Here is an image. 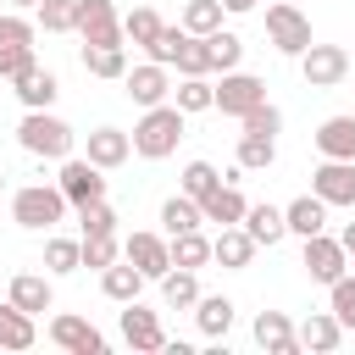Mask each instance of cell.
Wrapping results in <instances>:
<instances>
[{
    "instance_id": "6da1fadb",
    "label": "cell",
    "mask_w": 355,
    "mask_h": 355,
    "mask_svg": "<svg viewBox=\"0 0 355 355\" xmlns=\"http://www.w3.org/2000/svg\"><path fill=\"white\" fill-rule=\"evenodd\" d=\"M178 139H183V111L166 100L144 105V116L133 122V155H144V161H166L178 150Z\"/></svg>"
},
{
    "instance_id": "7a4b0ae2",
    "label": "cell",
    "mask_w": 355,
    "mask_h": 355,
    "mask_svg": "<svg viewBox=\"0 0 355 355\" xmlns=\"http://www.w3.org/2000/svg\"><path fill=\"white\" fill-rule=\"evenodd\" d=\"M67 194H61V183H28V189H17L11 194V222L17 227H28V233H50L61 216H67Z\"/></svg>"
},
{
    "instance_id": "3957f363",
    "label": "cell",
    "mask_w": 355,
    "mask_h": 355,
    "mask_svg": "<svg viewBox=\"0 0 355 355\" xmlns=\"http://www.w3.org/2000/svg\"><path fill=\"white\" fill-rule=\"evenodd\" d=\"M72 128L61 122V116H50V111H28L22 122H17V144L28 150V155H44V161H67L72 155Z\"/></svg>"
},
{
    "instance_id": "277c9868",
    "label": "cell",
    "mask_w": 355,
    "mask_h": 355,
    "mask_svg": "<svg viewBox=\"0 0 355 355\" xmlns=\"http://www.w3.org/2000/svg\"><path fill=\"white\" fill-rule=\"evenodd\" d=\"M266 39H272V50L277 55H305L316 39H311V17L300 11V0H277V6H266Z\"/></svg>"
},
{
    "instance_id": "5b68a950",
    "label": "cell",
    "mask_w": 355,
    "mask_h": 355,
    "mask_svg": "<svg viewBox=\"0 0 355 355\" xmlns=\"http://www.w3.org/2000/svg\"><path fill=\"white\" fill-rule=\"evenodd\" d=\"M122 261H133L150 283H161L172 272V239H161V233H128L122 239Z\"/></svg>"
},
{
    "instance_id": "8992f818",
    "label": "cell",
    "mask_w": 355,
    "mask_h": 355,
    "mask_svg": "<svg viewBox=\"0 0 355 355\" xmlns=\"http://www.w3.org/2000/svg\"><path fill=\"white\" fill-rule=\"evenodd\" d=\"M300 266L311 272V283H338V277L349 272V250H344V239L311 233V239H305V261H300Z\"/></svg>"
},
{
    "instance_id": "52a82bcc",
    "label": "cell",
    "mask_w": 355,
    "mask_h": 355,
    "mask_svg": "<svg viewBox=\"0 0 355 355\" xmlns=\"http://www.w3.org/2000/svg\"><path fill=\"white\" fill-rule=\"evenodd\" d=\"M50 344H55V349H67V355H105V333H100L94 322L72 316V311L50 316Z\"/></svg>"
},
{
    "instance_id": "ba28073f",
    "label": "cell",
    "mask_w": 355,
    "mask_h": 355,
    "mask_svg": "<svg viewBox=\"0 0 355 355\" xmlns=\"http://www.w3.org/2000/svg\"><path fill=\"white\" fill-rule=\"evenodd\" d=\"M55 183H61V194L72 200V211H78V205H89V200H105V178H100V166H94L89 155H67Z\"/></svg>"
},
{
    "instance_id": "9c48e42d",
    "label": "cell",
    "mask_w": 355,
    "mask_h": 355,
    "mask_svg": "<svg viewBox=\"0 0 355 355\" xmlns=\"http://www.w3.org/2000/svg\"><path fill=\"white\" fill-rule=\"evenodd\" d=\"M78 39L83 44H122V17L111 0H78Z\"/></svg>"
},
{
    "instance_id": "30bf717a",
    "label": "cell",
    "mask_w": 355,
    "mask_h": 355,
    "mask_svg": "<svg viewBox=\"0 0 355 355\" xmlns=\"http://www.w3.org/2000/svg\"><path fill=\"white\" fill-rule=\"evenodd\" d=\"M300 72H305L311 89H333V83H344V72H349V50H344V44H311V50L300 55Z\"/></svg>"
},
{
    "instance_id": "8fae6325",
    "label": "cell",
    "mask_w": 355,
    "mask_h": 355,
    "mask_svg": "<svg viewBox=\"0 0 355 355\" xmlns=\"http://www.w3.org/2000/svg\"><path fill=\"white\" fill-rule=\"evenodd\" d=\"M261 100H266V83L255 72H222V83H216V111L222 116H244Z\"/></svg>"
},
{
    "instance_id": "7c38bea8",
    "label": "cell",
    "mask_w": 355,
    "mask_h": 355,
    "mask_svg": "<svg viewBox=\"0 0 355 355\" xmlns=\"http://www.w3.org/2000/svg\"><path fill=\"white\" fill-rule=\"evenodd\" d=\"M311 194H322L327 205H355V161H327L311 172Z\"/></svg>"
},
{
    "instance_id": "4fadbf2b",
    "label": "cell",
    "mask_w": 355,
    "mask_h": 355,
    "mask_svg": "<svg viewBox=\"0 0 355 355\" xmlns=\"http://www.w3.org/2000/svg\"><path fill=\"white\" fill-rule=\"evenodd\" d=\"M122 89H128V100H133V105H161V100L172 94V78H166V67H161V61H144V67H128Z\"/></svg>"
},
{
    "instance_id": "5bb4252c",
    "label": "cell",
    "mask_w": 355,
    "mask_h": 355,
    "mask_svg": "<svg viewBox=\"0 0 355 355\" xmlns=\"http://www.w3.org/2000/svg\"><path fill=\"white\" fill-rule=\"evenodd\" d=\"M122 338H128L133 349H166L161 316H155V311H144L139 300H128V305H122Z\"/></svg>"
},
{
    "instance_id": "9a60e30c",
    "label": "cell",
    "mask_w": 355,
    "mask_h": 355,
    "mask_svg": "<svg viewBox=\"0 0 355 355\" xmlns=\"http://www.w3.org/2000/svg\"><path fill=\"white\" fill-rule=\"evenodd\" d=\"M255 344L266 355H300V327L283 316V311H261L255 316Z\"/></svg>"
},
{
    "instance_id": "2e32d148",
    "label": "cell",
    "mask_w": 355,
    "mask_h": 355,
    "mask_svg": "<svg viewBox=\"0 0 355 355\" xmlns=\"http://www.w3.org/2000/svg\"><path fill=\"white\" fill-rule=\"evenodd\" d=\"M255 250H261V244L244 233V222H233V227H222V233L211 239V261H222L227 272H244V266L255 261Z\"/></svg>"
},
{
    "instance_id": "e0dca14e",
    "label": "cell",
    "mask_w": 355,
    "mask_h": 355,
    "mask_svg": "<svg viewBox=\"0 0 355 355\" xmlns=\"http://www.w3.org/2000/svg\"><path fill=\"white\" fill-rule=\"evenodd\" d=\"M11 94H17L28 111H50V105H55V94H61V83H55V72H50V67H28V72L11 83Z\"/></svg>"
},
{
    "instance_id": "ac0fdd59",
    "label": "cell",
    "mask_w": 355,
    "mask_h": 355,
    "mask_svg": "<svg viewBox=\"0 0 355 355\" xmlns=\"http://www.w3.org/2000/svg\"><path fill=\"white\" fill-rule=\"evenodd\" d=\"M200 211H205V222H216V227H233V222H244L250 200H244V194H239V183L227 178V183H216V189L200 200Z\"/></svg>"
},
{
    "instance_id": "d6986e66",
    "label": "cell",
    "mask_w": 355,
    "mask_h": 355,
    "mask_svg": "<svg viewBox=\"0 0 355 355\" xmlns=\"http://www.w3.org/2000/svg\"><path fill=\"white\" fill-rule=\"evenodd\" d=\"M128 155H133V133H122V128H94V133H89V161H94L100 172L122 166Z\"/></svg>"
},
{
    "instance_id": "ffe728a7",
    "label": "cell",
    "mask_w": 355,
    "mask_h": 355,
    "mask_svg": "<svg viewBox=\"0 0 355 355\" xmlns=\"http://www.w3.org/2000/svg\"><path fill=\"white\" fill-rule=\"evenodd\" d=\"M283 216H288V233H300V239L327 233V200H322V194H300V200H288Z\"/></svg>"
},
{
    "instance_id": "44dd1931",
    "label": "cell",
    "mask_w": 355,
    "mask_h": 355,
    "mask_svg": "<svg viewBox=\"0 0 355 355\" xmlns=\"http://www.w3.org/2000/svg\"><path fill=\"white\" fill-rule=\"evenodd\" d=\"M244 233H250L255 244H266V250H272V244H283V233H288L283 205H266V200H261V205H250V211H244Z\"/></svg>"
},
{
    "instance_id": "7402d4cb",
    "label": "cell",
    "mask_w": 355,
    "mask_h": 355,
    "mask_svg": "<svg viewBox=\"0 0 355 355\" xmlns=\"http://www.w3.org/2000/svg\"><path fill=\"white\" fill-rule=\"evenodd\" d=\"M150 277L133 266V261H111L105 272H100V294L105 300H116V305H128V300H139V288H144Z\"/></svg>"
},
{
    "instance_id": "603a6c76",
    "label": "cell",
    "mask_w": 355,
    "mask_h": 355,
    "mask_svg": "<svg viewBox=\"0 0 355 355\" xmlns=\"http://www.w3.org/2000/svg\"><path fill=\"white\" fill-rule=\"evenodd\" d=\"M338 338H344V322H338L333 311H311V316L300 322V349L327 355V349H338Z\"/></svg>"
},
{
    "instance_id": "cb8c5ba5",
    "label": "cell",
    "mask_w": 355,
    "mask_h": 355,
    "mask_svg": "<svg viewBox=\"0 0 355 355\" xmlns=\"http://www.w3.org/2000/svg\"><path fill=\"white\" fill-rule=\"evenodd\" d=\"M316 150L327 161H355V116H327L316 128Z\"/></svg>"
},
{
    "instance_id": "d4e9b609",
    "label": "cell",
    "mask_w": 355,
    "mask_h": 355,
    "mask_svg": "<svg viewBox=\"0 0 355 355\" xmlns=\"http://www.w3.org/2000/svg\"><path fill=\"white\" fill-rule=\"evenodd\" d=\"M11 305H22L28 316L50 311V305H55V288H50V277H39V272H17V277H11Z\"/></svg>"
},
{
    "instance_id": "484cf974",
    "label": "cell",
    "mask_w": 355,
    "mask_h": 355,
    "mask_svg": "<svg viewBox=\"0 0 355 355\" xmlns=\"http://www.w3.org/2000/svg\"><path fill=\"white\" fill-rule=\"evenodd\" d=\"M39 344V327H33V316L22 311V305H0V349H33Z\"/></svg>"
},
{
    "instance_id": "4316f807",
    "label": "cell",
    "mask_w": 355,
    "mask_h": 355,
    "mask_svg": "<svg viewBox=\"0 0 355 355\" xmlns=\"http://www.w3.org/2000/svg\"><path fill=\"white\" fill-rule=\"evenodd\" d=\"M194 322H200L205 338H227V327H233V300H227V294H200V300H194Z\"/></svg>"
},
{
    "instance_id": "83f0119b",
    "label": "cell",
    "mask_w": 355,
    "mask_h": 355,
    "mask_svg": "<svg viewBox=\"0 0 355 355\" xmlns=\"http://www.w3.org/2000/svg\"><path fill=\"white\" fill-rule=\"evenodd\" d=\"M89 78H128V44H83Z\"/></svg>"
},
{
    "instance_id": "f1b7e54d",
    "label": "cell",
    "mask_w": 355,
    "mask_h": 355,
    "mask_svg": "<svg viewBox=\"0 0 355 355\" xmlns=\"http://www.w3.org/2000/svg\"><path fill=\"white\" fill-rule=\"evenodd\" d=\"M161 227H166V239H172V233H194V227H205L200 200H194V194H172V200L161 205Z\"/></svg>"
},
{
    "instance_id": "f546056e",
    "label": "cell",
    "mask_w": 355,
    "mask_h": 355,
    "mask_svg": "<svg viewBox=\"0 0 355 355\" xmlns=\"http://www.w3.org/2000/svg\"><path fill=\"white\" fill-rule=\"evenodd\" d=\"M172 67H178L183 78H205V72H216V67H211V39H205V33H183Z\"/></svg>"
},
{
    "instance_id": "4dcf8cb0",
    "label": "cell",
    "mask_w": 355,
    "mask_h": 355,
    "mask_svg": "<svg viewBox=\"0 0 355 355\" xmlns=\"http://www.w3.org/2000/svg\"><path fill=\"white\" fill-rule=\"evenodd\" d=\"M172 105H178L183 116H200V111H216V83H205V78H183V83L172 89Z\"/></svg>"
},
{
    "instance_id": "1f68e13d",
    "label": "cell",
    "mask_w": 355,
    "mask_h": 355,
    "mask_svg": "<svg viewBox=\"0 0 355 355\" xmlns=\"http://www.w3.org/2000/svg\"><path fill=\"white\" fill-rule=\"evenodd\" d=\"M161 300H166L172 311H194V300H200V277H194L189 266H172V272L161 277Z\"/></svg>"
},
{
    "instance_id": "d6a6232c",
    "label": "cell",
    "mask_w": 355,
    "mask_h": 355,
    "mask_svg": "<svg viewBox=\"0 0 355 355\" xmlns=\"http://www.w3.org/2000/svg\"><path fill=\"white\" fill-rule=\"evenodd\" d=\"M161 28H166V22H161V11H155V6H133V11L122 17V33H128L139 50H150V44L161 39Z\"/></svg>"
},
{
    "instance_id": "836d02e7",
    "label": "cell",
    "mask_w": 355,
    "mask_h": 355,
    "mask_svg": "<svg viewBox=\"0 0 355 355\" xmlns=\"http://www.w3.org/2000/svg\"><path fill=\"white\" fill-rule=\"evenodd\" d=\"M277 161V139H266V133H239V166L244 172H266Z\"/></svg>"
},
{
    "instance_id": "e575fe53",
    "label": "cell",
    "mask_w": 355,
    "mask_h": 355,
    "mask_svg": "<svg viewBox=\"0 0 355 355\" xmlns=\"http://www.w3.org/2000/svg\"><path fill=\"white\" fill-rule=\"evenodd\" d=\"M211 261V239L194 227V233H172V266H189V272H200Z\"/></svg>"
},
{
    "instance_id": "d590c367",
    "label": "cell",
    "mask_w": 355,
    "mask_h": 355,
    "mask_svg": "<svg viewBox=\"0 0 355 355\" xmlns=\"http://www.w3.org/2000/svg\"><path fill=\"white\" fill-rule=\"evenodd\" d=\"M44 266H50L55 277L78 272V266H83V239H44Z\"/></svg>"
},
{
    "instance_id": "8d00e7d4",
    "label": "cell",
    "mask_w": 355,
    "mask_h": 355,
    "mask_svg": "<svg viewBox=\"0 0 355 355\" xmlns=\"http://www.w3.org/2000/svg\"><path fill=\"white\" fill-rule=\"evenodd\" d=\"M33 11L44 33H78V0H39Z\"/></svg>"
},
{
    "instance_id": "74e56055",
    "label": "cell",
    "mask_w": 355,
    "mask_h": 355,
    "mask_svg": "<svg viewBox=\"0 0 355 355\" xmlns=\"http://www.w3.org/2000/svg\"><path fill=\"white\" fill-rule=\"evenodd\" d=\"M205 39H211V67H216V72H239V61H244V39L227 33V28H216V33H205Z\"/></svg>"
},
{
    "instance_id": "f35d334b",
    "label": "cell",
    "mask_w": 355,
    "mask_h": 355,
    "mask_svg": "<svg viewBox=\"0 0 355 355\" xmlns=\"http://www.w3.org/2000/svg\"><path fill=\"white\" fill-rule=\"evenodd\" d=\"M222 11H227L222 0H189L183 6V28L189 33H216L222 28Z\"/></svg>"
},
{
    "instance_id": "ab89813d",
    "label": "cell",
    "mask_w": 355,
    "mask_h": 355,
    "mask_svg": "<svg viewBox=\"0 0 355 355\" xmlns=\"http://www.w3.org/2000/svg\"><path fill=\"white\" fill-rule=\"evenodd\" d=\"M116 255H122V239H116V233H83V266L105 272Z\"/></svg>"
},
{
    "instance_id": "60d3db41",
    "label": "cell",
    "mask_w": 355,
    "mask_h": 355,
    "mask_svg": "<svg viewBox=\"0 0 355 355\" xmlns=\"http://www.w3.org/2000/svg\"><path fill=\"white\" fill-rule=\"evenodd\" d=\"M33 33H39V22H28L22 11L0 17V50H22V44H33Z\"/></svg>"
},
{
    "instance_id": "b9f144b4",
    "label": "cell",
    "mask_w": 355,
    "mask_h": 355,
    "mask_svg": "<svg viewBox=\"0 0 355 355\" xmlns=\"http://www.w3.org/2000/svg\"><path fill=\"white\" fill-rule=\"evenodd\" d=\"M327 300H333V305H327V311H333V316H338V322H344V333H349V327H355V277H349V272H344V277H338V283H327Z\"/></svg>"
},
{
    "instance_id": "7bdbcfd3",
    "label": "cell",
    "mask_w": 355,
    "mask_h": 355,
    "mask_svg": "<svg viewBox=\"0 0 355 355\" xmlns=\"http://www.w3.org/2000/svg\"><path fill=\"white\" fill-rule=\"evenodd\" d=\"M216 183H222V172H216L211 161H189V166H183V194H194V200H205V194H211Z\"/></svg>"
},
{
    "instance_id": "ee69618b",
    "label": "cell",
    "mask_w": 355,
    "mask_h": 355,
    "mask_svg": "<svg viewBox=\"0 0 355 355\" xmlns=\"http://www.w3.org/2000/svg\"><path fill=\"white\" fill-rule=\"evenodd\" d=\"M78 227L83 233H116V211L105 200H89V205H78Z\"/></svg>"
},
{
    "instance_id": "f6af8a7d",
    "label": "cell",
    "mask_w": 355,
    "mask_h": 355,
    "mask_svg": "<svg viewBox=\"0 0 355 355\" xmlns=\"http://www.w3.org/2000/svg\"><path fill=\"white\" fill-rule=\"evenodd\" d=\"M239 122H244V133H266V139H277V128H283V111L261 100V105H255V111H244Z\"/></svg>"
},
{
    "instance_id": "bcb514c9",
    "label": "cell",
    "mask_w": 355,
    "mask_h": 355,
    "mask_svg": "<svg viewBox=\"0 0 355 355\" xmlns=\"http://www.w3.org/2000/svg\"><path fill=\"white\" fill-rule=\"evenodd\" d=\"M183 33H189L183 22H178V28L166 22V28H161V39H155V44L144 50V55H150V61H161V67H172V61H178V44H183Z\"/></svg>"
},
{
    "instance_id": "7dc6e473",
    "label": "cell",
    "mask_w": 355,
    "mask_h": 355,
    "mask_svg": "<svg viewBox=\"0 0 355 355\" xmlns=\"http://www.w3.org/2000/svg\"><path fill=\"white\" fill-rule=\"evenodd\" d=\"M28 67H39V61H33V44H22V50H0V78H6V83H17Z\"/></svg>"
},
{
    "instance_id": "c3c4849f",
    "label": "cell",
    "mask_w": 355,
    "mask_h": 355,
    "mask_svg": "<svg viewBox=\"0 0 355 355\" xmlns=\"http://www.w3.org/2000/svg\"><path fill=\"white\" fill-rule=\"evenodd\" d=\"M222 6H227V11H233V17H244V11H255V6H261V0H222Z\"/></svg>"
},
{
    "instance_id": "681fc988",
    "label": "cell",
    "mask_w": 355,
    "mask_h": 355,
    "mask_svg": "<svg viewBox=\"0 0 355 355\" xmlns=\"http://www.w3.org/2000/svg\"><path fill=\"white\" fill-rule=\"evenodd\" d=\"M338 239H344V250H349V261H355V222H344V233H338Z\"/></svg>"
},
{
    "instance_id": "f907efd6",
    "label": "cell",
    "mask_w": 355,
    "mask_h": 355,
    "mask_svg": "<svg viewBox=\"0 0 355 355\" xmlns=\"http://www.w3.org/2000/svg\"><path fill=\"white\" fill-rule=\"evenodd\" d=\"M11 6H17V11H28V6H39V0H11Z\"/></svg>"
},
{
    "instance_id": "816d5d0a",
    "label": "cell",
    "mask_w": 355,
    "mask_h": 355,
    "mask_svg": "<svg viewBox=\"0 0 355 355\" xmlns=\"http://www.w3.org/2000/svg\"><path fill=\"white\" fill-rule=\"evenodd\" d=\"M0 183H6V172H0Z\"/></svg>"
}]
</instances>
